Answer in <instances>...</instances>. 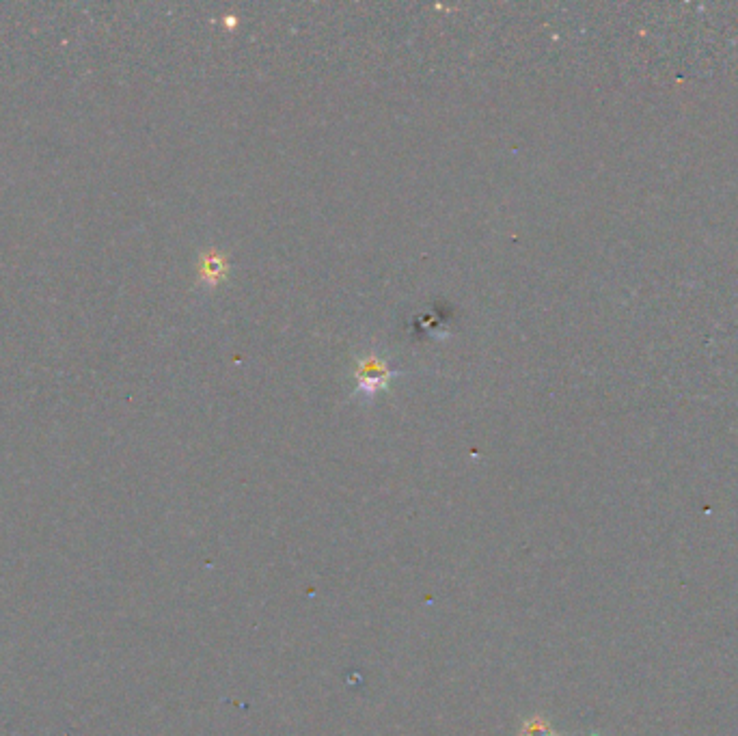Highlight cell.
Instances as JSON below:
<instances>
[{"label":"cell","instance_id":"1","mask_svg":"<svg viewBox=\"0 0 738 736\" xmlns=\"http://www.w3.org/2000/svg\"><path fill=\"white\" fill-rule=\"evenodd\" d=\"M404 370L400 367H391L385 359H380L378 354L367 352L357 361V370H354V378H357V391L365 402H372L380 391H385L395 376H402Z\"/></svg>","mask_w":738,"mask_h":736},{"label":"cell","instance_id":"2","mask_svg":"<svg viewBox=\"0 0 738 736\" xmlns=\"http://www.w3.org/2000/svg\"><path fill=\"white\" fill-rule=\"evenodd\" d=\"M229 270L227 257L221 255L218 251H208L201 257V266H199V279L208 285H216L218 281H223Z\"/></svg>","mask_w":738,"mask_h":736},{"label":"cell","instance_id":"3","mask_svg":"<svg viewBox=\"0 0 738 736\" xmlns=\"http://www.w3.org/2000/svg\"><path fill=\"white\" fill-rule=\"evenodd\" d=\"M516 736H564V734H559L557 730H553V726L549 724V721H546L540 715H536V717H529L527 721H523Z\"/></svg>","mask_w":738,"mask_h":736}]
</instances>
